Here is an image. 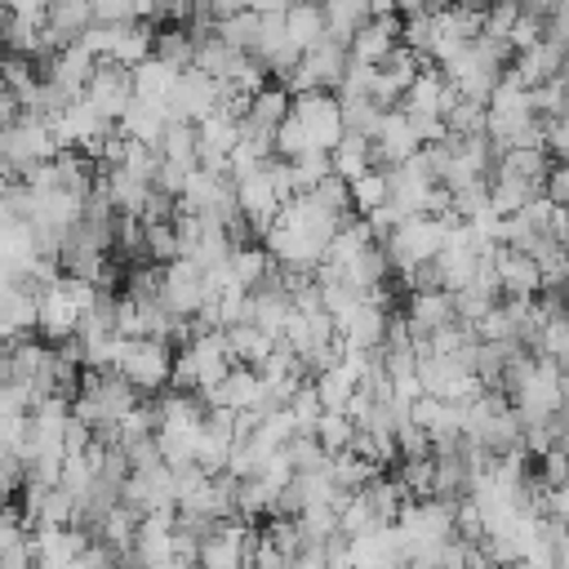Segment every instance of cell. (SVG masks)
<instances>
[{
    "label": "cell",
    "instance_id": "20",
    "mask_svg": "<svg viewBox=\"0 0 569 569\" xmlns=\"http://www.w3.org/2000/svg\"><path fill=\"white\" fill-rule=\"evenodd\" d=\"M271 271H276V258H271L262 244H244V249L231 253V276H236V284L249 289V293H253Z\"/></svg>",
    "mask_w": 569,
    "mask_h": 569
},
{
    "label": "cell",
    "instance_id": "5",
    "mask_svg": "<svg viewBox=\"0 0 569 569\" xmlns=\"http://www.w3.org/2000/svg\"><path fill=\"white\" fill-rule=\"evenodd\" d=\"M160 302L178 316V320H196L204 307V267L196 258H178L164 267V293Z\"/></svg>",
    "mask_w": 569,
    "mask_h": 569
},
{
    "label": "cell",
    "instance_id": "13",
    "mask_svg": "<svg viewBox=\"0 0 569 569\" xmlns=\"http://www.w3.org/2000/svg\"><path fill=\"white\" fill-rule=\"evenodd\" d=\"M160 156L169 164H178L182 173H196L200 169V129L187 124V120H173L164 129V138H160Z\"/></svg>",
    "mask_w": 569,
    "mask_h": 569
},
{
    "label": "cell",
    "instance_id": "22",
    "mask_svg": "<svg viewBox=\"0 0 569 569\" xmlns=\"http://www.w3.org/2000/svg\"><path fill=\"white\" fill-rule=\"evenodd\" d=\"M258 31H262V13H258V9H240L236 18L218 22L213 36H222L236 53H253V49H258Z\"/></svg>",
    "mask_w": 569,
    "mask_h": 569
},
{
    "label": "cell",
    "instance_id": "15",
    "mask_svg": "<svg viewBox=\"0 0 569 569\" xmlns=\"http://www.w3.org/2000/svg\"><path fill=\"white\" fill-rule=\"evenodd\" d=\"M329 156H333V173L347 178V182H356V178H365L369 169H378V160H373V142L360 138V133H347Z\"/></svg>",
    "mask_w": 569,
    "mask_h": 569
},
{
    "label": "cell",
    "instance_id": "4",
    "mask_svg": "<svg viewBox=\"0 0 569 569\" xmlns=\"http://www.w3.org/2000/svg\"><path fill=\"white\" fill-rule=\"evenodd\" d=\"M218 102H222V80H213L200 67H191V71L178 76V89L169 98V111H173V120L200 124V120H209L218 111Z\"/></svg>",
    "mask_w": 569,
    "mask_h": 569
},
{
    "label": "cell",
    "instance_id": "6",
    "mask_svg": "<svg viewBox=\"0 0 569 569\" xmlns=\"http://www.w3.org/2000/svg\"><path fill=\"white\" fill-rule=\"evenodd\" d=\"M133 98H138L133 71H129V67H116V62H98L93 80L84 84V102H89L93 111H102L111 124L124 116V107H129Z\"/></svg>",
    "mask_w": 569,
    "mask_h": 569
},
{
    "label": "cell",
    "instance_id": "23",
    "mask_svg": "<svg viewBox=\"0 0 569 569\" xmlns=\"http://www.w3.org/2000/svg\"><path fill=\"white\" fill-rule=\"evenodd\" d=\"M356 431H360V427H356L347 413H325L320 427H316V440H320L325 453L333 458V453H347V449L356 445Z\"/></svg>",
    "mask_w": 569,
    "mask_h": 569
},
{
    "label": "cell",
    "instance_id": "29",
    "mask_svg": "<svg viewBox=\"0 0 569 569\" xmlns=\"http://www.w3.org/2000/svg\"><path fill=\"white\" fill-rule=\"evenodd\" d=\"M547 200L551 204H569V160H556V169L547 178Z\"/></svg>",
    "mask_w": 569,
    "mask_h": 569
},
{
    "label": "cell",
    "instance_id": "16",
    "mask_svg": "<svg viewBox=\"0 0 569 569\" xmlns=\"http://www.w3.org/2000/svg\"><path fill=\"white\" fill-rule=\"evenodd\" d=\"M160 62H169L173 71H191L196 67V36L191 27H156V53Z\"/></svg>",
    "mask_w": 569,
    "mask_h": 569
},
{
    "label": "cell",
    "instance_id": "26",
    "mask_svg": "<svg viewBox=\"0 0 569 569\" xmlns=\"http://www.w3.org/2000/svg\"><path fill=\"white\" fill-rule=\"evenodd\" d=\"M538 480H542V489H547V493L565 489V485H569V453H565V449L542 453V458H538Z\"/></svg>",
    "mask_w": 569,
    "mask_h": 569
},
{
    "label": "cell",
    "instance_id": "11",
    "mask_svg": "<svg viewBox=\"0 0 569 569\" xmlns=\"http://www.w3.org/2000/svg\"><path fill=\"white\" fill-rule=\"evenodd\" d=\"M387 276H396V271H391V258H387L382 244H369L351 267H342V284H351V289L365 293V298H369L373 289H382Z\"/></svg>",
    "mask_w": 569,
    "mask_h": 569
},
{
    "label": "cell",
    "instance_id": "12",
    "mask_svg": "<svg viewBox=\"0 0 569 569\" xmlns=\"http://www.w3.org/2000/svg\"><path fill=\"white\" fill-rule=\"evenodd\" d=\"M325 22H329V40H338V44L351 49V40L373 22V4H360V0H333V4H325Z\"/></svg>",
    "mask_w": 569,
    "mask_h": 569
},
{
    "label": "cell",
    "instance_id": "7",
    "mask_svg": "<svg viewBox=\"0 0 569 569\" xmlns=\"http://www.w3.org/2000/svg\"><path fill=\"white\" fill-rule=\"evenodd\" d=\"M173 124V111L169 102H151V98H133L124 107V116L116 120V129L129 138V142H147V147H160L164 129Z\"/></svg>",
    "mask_w": 569,
    "mask_h": 569
},
{
    "label": "cell",
    "instance_id": "8",
    "mask_svg": "<svg viewBox=\"0 0 569 569\" xmlns=\"http://www.w3.org/2000/svg\"><path fill=\"white\" fill-rule=\"evenodd\" d=\"M493 267H498V284H502V298H538V293H542V267H538L529 253L498 244V253H493Z\"/></svg>",
    "mask_w": 569,
    "mask_h": 569
},
{
    "label": "cell",
    "instance_id": "2",
    "mask_svg": "<svg viewBox=\"0 0 569 569\" xmlns=\"http://www.w3.org/2000/svg\"><path fill=\"white\" fill-rule=\"evenodd\" d=\"M0 156H4V182L22 178L31 164L58 160V142H53L49 120L22 116L18 124H4V129H0Z\"/></svg>",
    "mask_w": 569,
    "mask_h": 569
},
{
    "label": "cell",
    "instance_id": "21",
    "mask_svg": "<svg viewBox=\"0 0 569 569\" xmlns=\"http://www.w3.org/2000/svg\"><path fill=\"white\" fill-rule=\"evenodd\" d=\"M396 480H400V489L409 493V502L431 498V489H436V453H431V458H400Z\"/></svg>",
    "mask_w": 569,
    "mask_h": 569
},
{
    "label": "cell",
    "instance_id": "24",
    "mask_svg": "<svg viewBox=\"0 0 569 569\" xmlns=\"http://www.w3.org/2000/svg\"><path fill=\"white\" fill-rule=\"evenodd\" d=\"M147 258H151V262H160V267H169V262H178V258H182V244H178L173 222L147 227Z\"/></svg>",
    "mask_w": 569,
    "mask_h": 569
},
{
    "label": "cell",
    "instance_id": "17",
    "mask_svg": "<svg viewBox=\"0 0 569 569\" xmlns=\"http://www.w3.org/2000/svg\"><path fill=\"white\" fill-rule=\"evenodd\" d=\"M293 116V93L284 84H267L258 98H253V111H249V124L267 129V133H280V124Z\"/></svg>",
    "mask_w": 569,
    "mask_h": 569
},
{
    "label": "cell",
    "instance_id": "1",
    "mask_svg": "<svg viewBox=\"0 0 569 569\" xmlns=\"http://www.w3.org/2000/svg\"><path fill=\"white\" fill-rule=\"evenodd\" d=\"M173 360L178 351L169 342L156 338H124V356L116 365V373L138 391V396H164V387L173 382Z\"/></svg>",
    "mask_w": 569,
    "mask_h": 569
},
{
    "label": "cell",
    "instance_id": "25",
    "mask_svg": "<svg viewBox=\"0 0 569 569\" xmlns=\"http://www.w3.org/2000/svg\"><path fill=\"white\" fill-rule=\"evenodd\" d=\"M307 151H316V147H311L302 120L289 116V120L280 124V133H276V156H280V160H298V156H307Z\"/></svg>",
    "mask_w": 569,
    "mask_h": 569
},
{
    "label": "cell",
    "instance_id": "27",
    "mask_svg": "<svg viewBox=\"0 0 569 569\" xmlns=\"http://www.w3.org/2000/svg\"><path fill=\"white\" fill-rule=\"evenodd\" d=\"M516 22H520V4H489L485 9V36H493V40H511Z\"/></svg>",
    "mask_w": 569,
    "mask_h": 569
},
{
    "label": "cell",
    "instance_id": "3",
    "mask_svg": "<svg viewBox=\"0 0 569 569\" xmlns=\"http://www.w3.org/2000/svg\"><path fill=\"white\" fill-rule=\"evenodd\" d=\"M293 120H302L307 138L316 151H333L342 138H347V124H342V107H338V93H302L293 98Z\"/></svg>",
    "mask_w": 569,
    "mask_h": 569
},
{
    "label": "cell",
    "instance_id": "9",
    "mask_svg": "<svg viewBox=\"0 0 569 569\" xmlns=\"http://www.w3.org/2000/svg\"><path fill=\"white\" fill-rule=\"evenodd\" d=\"M0 333L4 342H22L40 333V298L27 289H4L0 293Z\"/></svg>",
    "mask_w": 569,
    "mask_h": 569
},
{
    "label": "cell",
    "instance_id": "18",
    "mask_svg": "<svg viewBox=\"0 0 569 569\" xmlns=\"http://www.w3.org/2000/svg\"><path fill=\"white\" fill-rule=\"evenodd\" d=\"M178 76H182V71H173L169 62H160V58H147V62L133 71V89H138V98H151V102H169V98H173V89H178Z\"/></svg>",
    "mask_w": 569,
    "mask_h": 569
},
{
    "label": "cell",
    "instance_id": "14",
    "mask_svg": "<svg viewBox=\"0 0 569 569\" xmlns=\"http://www.w3.org/2000/svg\"><path fill=\"white\" fill-rule=\"evenodd\" d=\"M289 40L311 53L320 40H329V22H325V4H289Z\"/></svg>",
    "mask_w": 569,
    "mask_h": 569
},
{
    "label": "cell",
    "instance_id": "28",
    "mask_svg": "<svg viewBox=\"0 0 569 569\" xmlns=\"http://www.w3.org/2000/svg\"><path fill=\"white\" fill-rule=\"evenodd\" d=\"M396 449H400V458H431V436L418 422H405L396 431Z\"/></svg>",
    "mask_w": 569,
    "mask_h": 569
},
{
    "label": "cell",
    "instance_id": "10",
    "mask_svg": "<svg viewBox=\"0 0 569 569\" xmlns=\"http://www.w3.org/2000/svg\"><path fill=\"white\" fill-rule=\"evenodd\" d=\"M387 329H391V311L365 298V302H360V311L351 316V325L342 329V342H347V347H356V351H382Z\"/></svg>",
    "mask_w": 569,
    "mask_h": 569
},
{
    "label": "cell",
    "instance_id": "30",
    "mask_svg": "<svg viewBox=\"0 0 569 569\" xmlns=\"http://www.w3.org/2000/svg\"><path fill=\"white\" fill-rule=\"evenodd\" d=\"M547 40H551V44H560V49L569 53V4H556L551 22H547Z\"/></svg>",
    "mask_w": 569,
    "mask_h": 569
},
{
    "label": "cell",
    "instance_id": "19",
    "mask_svg": "<svg viewBox=\"0 0 569 569\" xmlns=\"http://www.w3.org/2000/svg\"><path fill=\"white\" fill-rule=\"evenodd\" d=\"M351 200H356V218H369L382 204H391V169H369L365 178H356Z\"/></svg>",
    "mask_w": 569,
    "mask_h": 569
}]
</instances>
